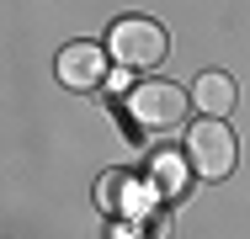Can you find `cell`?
I'll use <instances>...</instances> for the list:
<instances>
[{"label":"cell","mask_w":250,"mask_h":239,"mask_svg":"<svg viewBox=\"0 0 250 239\" xmlns=\"http://www.w3.org/2000/svg\"><path fill=\"white\" fill-rule=\"evenodd\" d=\"M187 165H192V176H202V181H224L234 170V133L218 117H202L197 128L187 133Z\"/></svg>","instance_id":"cell-1"},{"label":"cell","mask_w":250,"mask_h":239,"mask_svg":"<svg viewBox=\"0 0 250 239\" xmlns=\"http://www.w3.org/2000/svg\"><path fill=\"white\" fill-rule=\"evenodd\" d=\"M128 112L144 133H176L181 117H187V96L176 91L170 80H144L139 91L128 96Z\"/></svg>","instance_id":"cell-2"},{"label":"cell","mask_w":250,"mask_h":239,"mask_svg":"<svg viewBox=\"0 0 250 239\" xmlns=\"http://www.w3.org/2000/svg\"><path fill=\"white\" fill-rule=\"evenodd\" d=\"M165 27H154L144 16H123L117 27H112V59L123 64V69H154V64H165Z\"/></svg>","instance_id":"cell-3"},{"label":"cell","mask_w":250,"mask_h":239,"mask_svg":"<svg viewBox=\"0 0 250 239\" xmlns=\"http://www.w3.org/2000/svg\"><path fill=\"white\" fill-rule=\"evenodd\" d=\"M59 80L69 91H96L101 80H106V53L96 43H69L59 53Z\"/></svg>","instance_id":"cell-4"},{"label":"cell","mask_w":250,"mask_h":239,"mask_svg":"<svg viewBox=\"0 0 250 239\" xmlns=\"http://www.w3.org/2000/svg\"><path fill=\"white\" fill-rule=\"evenodd\" d=\"M192 101H197V112H208V117L224 122V112H234V80L224 69H202L197 85H192Z\"/></svg>","instance_id":"cell-5"}]
</instances>
